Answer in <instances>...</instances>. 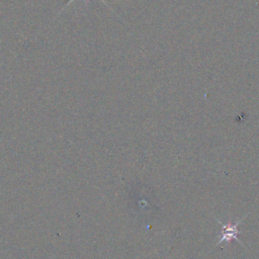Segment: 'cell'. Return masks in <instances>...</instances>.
<instances>
[{"label": "cell", "instance_id": "cell-2", "mask_svg": "<svg viewBox=\"0 0 259 259\" xmlns=\"http://www.w3.org/2000/svg\"><path fill=\"white\" fill-rule=\"evenodd\" d=\"M73 1H75V0H69V2H68V3H67V4H66V6H65V7H67V6H69V5H70V4H71V3H72V2H73ZM84 1H85V3H88V0H84ZM101 1H102V2H103V3H104V4H106V5H107V6H109V5H108V4H107V3H106V2H105V0H101Z\"/></svg>", "mask_w": 259, "mask_h": 259}, {"label": "cell", "instance_id": "cell-1", "mask_svg": "<svg viewBox=\"0 0 259 259\" xmlns=\"http://www.w3.org/2000/svg\"><path fill=\"white\" fill-rule=\"evenodd\" d=\"M246 217V215H245ZM244 217V218H245ZM244 218H241L240 220H238L236 223H228L227 225H223L222 223H220L222 225V232L219 236V242L217 243V245H220L222 243H228L231 240H236L237 242L241 243L238 239V234H240V231L238 229L239 225L241 224V222L243 221Z\"/></svg>", "mask_w": 259, "mask_h": 259}]
</instances>
